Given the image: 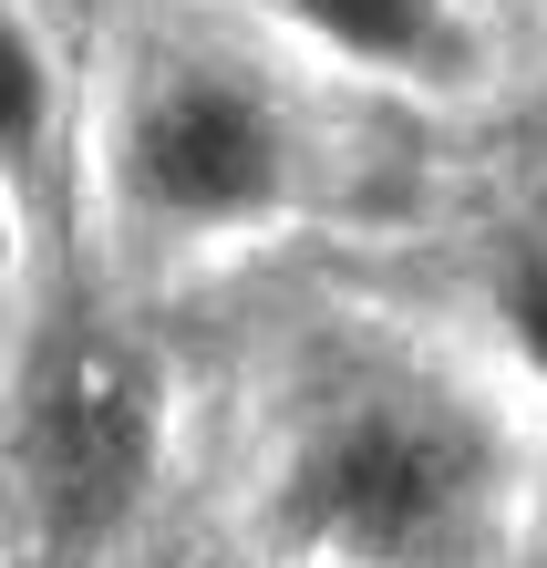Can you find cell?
Returning <instances> with one entry per match:
<instances>
[{
	"label": "cell",
	"instance_id": "cell-1",
	"mask_svg": "<svg viewBox=\"0 0 547 568\" xmlns=\"http://www.w3.org/2000/svg\"><path fill=\"white\" fill-rule=\"evenodd\" d=\"M547 424L465 311H341L259 383L237 538L259 568H517Z\"/></svg>",
	"mask_w": 547,
	"mask_h": 568
},
{
	"label": "cell",
	"instance_id": "cell-2",
	"mask_svg": "<svg viewBox=\"0 0 547 568\" xmlns=\"http://www.w3.org/2000/svg\"><path fill=\"white\" fill-rule=\"evenodd\" d=\"M331 196V93L237 11L145 0L83 62L73 217L104 300H176L259 270Z\"/></svg>",
	"mask_w": 547,
	"mask_h": 568
},
{
	"label": "cell",
	"instance_id": "cell-3",
	"mask_svg": "<svg viewBox=\"0 0 547 568\" xmlns=\"http://www.w3.org/2000/svg\"><path fill=\"white\" fill-rule=\"evenodd\" d=\"M176 362L155 331L83 280V300H42L0 352V486L31 568H124L155 538L186 434Z\"/></svg>",
	"mask_w": 547,
	"mask_h": 568
},
{
	"label": "cell",
	"instance_id": "cell-4",
	"mask_svg": "<svg viewBox=\"0 0 547 568\" xmlns=\"http://www.w3.org/2000/svg\"><path fill=\"white\" fill-rule=\"evenodd\" d=\"M321 93L475 114L506 93V11L486 0H237Z\"/></svg>",
	"mask_w": 547,
	"mask_h": 568
},
{
	"label": "cell",
	"instance_id": "cell-5",
	"mask_svg": "<svg viewBox=\"0 0 547 568\" xmlns=\"http://www.w3.org/2000/svg\"><path fill=\"white\" fill-rule=\"evenodd\" d=\"M83 165V52L42 0H0V186L31 217H73Z\"/></svg>",
	"mask_w": 547,
	"mask_h": 568
},
{
	"label": "cell",
	"instance_id": "cell-6",
	"mask_svg": "<svg viewBox=\"0 0 547 568\" xmlns=\"http://www.w3.org/2000/svg\"><path fill=\"white\" fill-rule=\"evenodd\" d=\"M455 311L475 321V342L527 383V404L547 424V176L475 227V270H465Z\"/></svg>",
	"mask_w": 547,
	"mask_h": 568
},
{
	"label": "cell",
	"instance_id": "cell-7",
	"mask_svg": "<svg viewBox=\"0 0 547 568\" xmlns=\"http://www.w3.org/2000/svg\"><path fill=\"white\" fill-rule=\"evenodd\" d=\"M42 239H52V227L0 186V352H11V331H21L31 311H42Z\"/></svg>",
	"mask_w": 547,
	"mask_h": 568
},
{
	"label": "cell",
	"instance_id": "cell-8",
	"mask_svg": "<svg viewBox=\"0 0 547 568\" xmlns=\"http://www.w3.org/2000/svg\"><path fill=\"white\" fill-rule=\"evenodd\" d=\"M486 11H517V0H486ZM527 11H547V0H527Z\"/></svg>",
	"mask_w": 547,
	"mask_h": 568
}]
</instances>
